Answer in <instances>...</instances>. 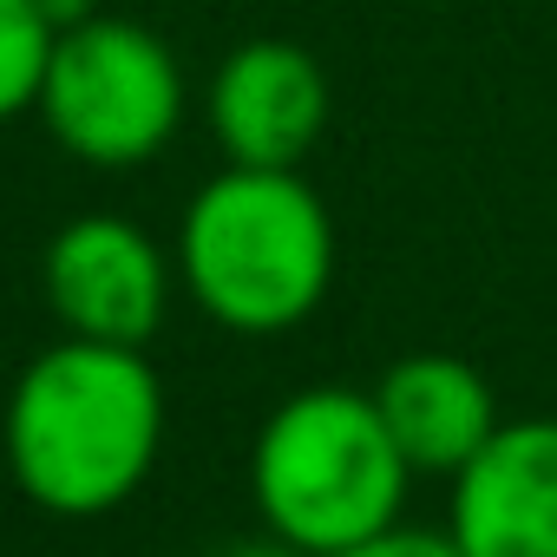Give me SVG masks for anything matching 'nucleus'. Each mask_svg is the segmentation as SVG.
Returning a JSON list of instances; mask_svg holds the SVG:
<instances>
[{"label":"nucleus","instance_id":"1","mask_svg":"<svg viewBox=\"0 0 557 557\" xmlns=\"http://www.w3.org/2000/svg\"><path fill=\"white\" fill-rule=\"evenodd\" d=\"M8 472L60 518H99L125 505L164 446V387L145 348L66 335L27 361L8 394Z\"/></svg>","mask_w":557,"mask_h":557},{"label":"nucleus","instance_id":"2","mask_svg":"<svg viewBox=\"0 0 557 557\" xmlns=\"http://www.w3.org/2000/svg\"><path fill=\"white\" fill-rule=\"evenodd\" d=\"M177 262L190 302L230 335H283L335 283V223L302 171L223 164L184 210Z\"/></svg>","mask_w":557,"mask_h":557},{"label":"nucleus","instance_id":"3","mask_svg":"<svg viewBox=\"0 0 557 557\" xmlns=\"http://www.w3.org/2000/svg\"><path fill=\"white\" fill-rule=\"evenodd\" d=\"M413 466L400 459L374 394L302 387L275 407L249 453V492L269 524L309 557H335L400 524Z\"/></svg>","mask_w":557,"mask_h":557},{"label":"nucleus","instance_id":"4","mask_svg":"<svg viewBox=\"0 0 557 557\" xmlns=\"http://www.w3.org/2000/svg\"><path fill=\"white\" fill-rule=\"evenodd\" d=\"M34 112L53 145L99 171L151 164L184 125V73L177 53L125 14H86L53 34L47 79Z\"/></svg>","mask_w":557,"mask_h":557},{"label":"nucleus","instance_id":"5","mask_svg":"<svg viewBox=\"0 0 557 557\" xmlns=\"http://www.w3.org/2000/svg\"><path fill=\"white\" fill-rule=\"evenodd\" d=\"M47 302L66 335L145 348L171 309V262L132 216H73L47 243Z\"/></svg>","mask_w":557,"mask_h":557},{"label":"nucleus","instance_id":"6","mask_svg":"<svg viewBox=\"0 0 557 557\" xmlns=\"http://www.w3.org/2000/svg\"><path fill=\"white\" fill-rule=\"evenodd\" d=\"M203 112L223 164L302 171L329 125V73L289 40H249L210 73Z\"/></svg>","mask_w":557,"mask_h":557},{"label":"nucleus","instance_id":"7","mask_svg":"<svg viewBox=\"0 0 557 557\" xmlns=\"http://www.w3.org/2000/svg\"><path fill=\"white\" fill-rule=\"evenodd\" d=\"M446 531L466 557H557V420H505L453 479Z\"/></svg>","mask_w":557,"mask_h":557},{"label":"nucleus","instance_id":"8","mask_svg":"<svg viewBox=\"0 0 557 557\" xmlns=\"http://www.w3.org/2000/svg\"><path fill=\"white\" fill-rule=\"evenodd\" d=\"M374 407L400 459L426 479H459L485 453V440L505 426L485 374L459 355H400L374 381Z\"/></svg>","mask_w":557,"mask_h":557},{"label":"nucleus","instance_id":"9","mask_svg":"<svg viewBox=\"0 0 557 557\" xmlns=\"http://www.w3.org/2000/svg\"><path fill=\"white\" fill-rule=\"evenodd\" d=\"M53 21L40 0H0V125L34 112L40 79H47V53H53Z\"/></svg>","mask_w":557,"mask_h":557},{"label":"nucleus","instance_id":"10","mask_svg":"<svg viewBox=\"0 0 557 557\" xmlns=\"http://www.w3.org/2000/svg\"><path fill=\"white\" fill-rule=\"evenodd\" d=\"M335 557H466V550L453 544V531L387 524V531H374V537H361V544H348V550H335Z\"/></svg>","mask_w":557,"mask_h":557},{"label":"nucleus","instance_id":"11","mask_svg":"<svg viewBox=\"0 0 557 557\" xmlns=\"http://www.w3.org/2000/svg\"><path fill=\"white\" fill-rule=\"evenodd\" d=\"M216 557H309V550H296V544H283V537H269V544H230V550H216Z\"/></svg>","mask_w":557,"mask_h":557},{"label":"nucleus","instance_id":"12","mask_svg":"<svg viewBox=\"0 0 557 557\" xmlns=\"http://www.w3.org/2000/svg\"><path fill=\"white\" fill-rule=\"evenodd\" d=\"M40 8H47V21H53V27H73V21H86V14H92V0H40Z\"/></svg>","mask_w":557,"mask_h":557}]
</instances>
